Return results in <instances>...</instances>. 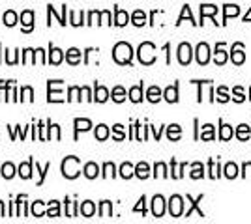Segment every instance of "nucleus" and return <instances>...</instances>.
I'll list each match as a JSON object with an SVG mask.
<instances>
[{
  "instance_id": "1",
  "label": "nucleus",
  "mask_w": 251,
  "mask_h": 224,
  "mask_svg": "<svg viewBox=\"0 0 251 224\" xmlns=\"http://www.w3.org/2000/svg\"><path fill=\"white\" fill-rule=\"evenodd\" d=\"M81 174V161L79 157L70 155L62 161V176L68 177V179H75V177Z\"/></svg>"
},
{
  "instance_id": "2",
  "label": "nucleus",
  "mask_w": 251,
  "mask_h": 224,
  "mask_svg": "<svg viewBox=\"0 0 251 224\" xmlns=\"http://www.w3.org/2000/svg\"><path fill=\"white\" fill-rule=\"evenodd\" d=\"M132 56H133V49L130 43H126V41H120V43H116L115 45V49H113V58H115V62L116 64H130L132 62Z\"/></svg>"
},
{
  "instance_id": "3",
  "label": "nucleus",
  "mask_w": 251,
  "mask_h": 224,
  "mask_svg": "<svg viewBox=\"0 0 251 224\" xmlns=\"http://www.w3.org/2000/svg\"><path fill=\"white\" fill-rule=\"evenodd\" d=\"M137 56H139V62L144 64V66H150V64H154L155 62V47L154 43H150V41H144L141 43V47H139V52H137Z\"/></svg>"
},
{
  "instance_id": "4",
  "label": "nucleus",
  "mask_w": 251,
  "mask_h": 224,
  "mask_svg": "<svg viewBox=\"0 0 251 224\" xmlns=\"http://www.w3.org/2000/svg\"><path fill=\"white\" fill-rule=\"evenodd\" d=\"M47 101L49 103H62V81H49L47 83Z\"/></svg>"
},
{
  "instance_id": "5",
  "label": "nucleus",
  "mask_w": 251,
  "mask_h": 224,
  "mask_svg": "<svg viewBox=\"0 0 251 224\" xmlns=\"http://www.w3.org/2000/svg\"><path fill=\"white\" fill-rule=\"evenodd\" d=\"M169 211H171L173 217H180V215L184 213V202H182V196H178V194L171 196V200H169Z\"/></svg>"
},
{
  "instance_id": "6",
  "label": "nucleus",
  "mask_w": 251,
  "mask_h": 224,
  "mask_svg": "<svg viewBox=\"0 0 251 224\" xmlns=\"http://www.w3.org/2000/svg\"><path fill=\"white\" fill-rule=\"evenodd\" d=\"M178 60L182 66H188L192 62V45L190 43H182L178 47Z\"/></svg>"
},
{
  "instance_id": "7",
  "label": "nucleus",
  "mask_w": 251,
  "mask_h": 224,
  "mask_svg": "<svg viewBox=\"0 0 251 224\" xmlns=\"http://www.w3.org/2000/svg\"><path fill=\"white\" fill-rule=\"evenodd\" d=\"M21 23H23V32H32V28H34V12L24 10L21 13Z\"/></svg>"
},
{
  "instance_id": "8",
  "label": "nucleus",
  "mask_w": 251,
  "mask_h": 224,
  "mask_svg": "<svg viewBox=\"0 0 251 224\" xmlns=\"http://www.w3.org/2000/svg\"><path fill=\"white\" fill-rule=\"evenodd\" d=\"M208 60H210V49H208L206 43H199V47H197V62L201 66H206Z\"/></svg>"
},
{
  "instance_id": "9",
  "label": "nucleus",
  "mask_w": 251,
  "mask_h": 224,
  "mask_svg": "<svg viewBox=\"0 0 251 224\" xmlns=\"http://www.w3.org/2000/svg\"><path fill=\"white\" fill-rule=\"evenodd\" d=\"M152 213H154V217H163V213H165V200H163V196H154V200H152Z\"/></svg>"
},
{
  "instance_id": "10",
  "label": "nucleus",
  "mask_w": 251,
  "mask_h": 224,
  "mask_svg": "<svg viewBox=\"0 0 251 224\" xmlns=\"http://www.w3.org/2000/svg\"><path fill=\"white\" fill-rule=\"evenodd\" d=\"M231 58L234 64H244V60H246V54H244V45L242 43H236L234 47H232V52H231Z\"/></svg>"
},
{
  "instance_id": "11",
  "label": "nucleus",
  "mask_w": 251,
  "mask_h": 224,
  "mask_svg": "<svg viewBox=\"0 0 251 224\" xmlns=\"http://www.w3.org/2000/svg\"><path fill=\"white\" fill-rule=\"evenodd\" d=\"M66 60H68V64H72V66L81 64V51L75 47H72L70 51H66Z\"/></svg>"
},
{
  "instance_id": "12",
  "label": "nucleus",
  "mask_w": 251,
  "mask_h": 224,
  "mask_svg": "<svg viewBox=\"0 0 251 224\" xmlns=\"http://www.w3.org/2000/svg\"><path fill=\"white\" fill-rule=\"evenodd\" d=\"M32 165H34V159H28L26 163H21V166H19V176L23 177V179H30V176H32Z\"/></svg>"
},
{
  "instance_id": "13",
  "label": "nucleus",
  "mask_w": 251,
  "mask_h": 224,
  "mask_svg": "<svg viewBox=\"0 0 251 224\" xmlns=\"http://www.w3.org/2000/svg\"><path fill=\"white\" fill-rule=\"evenodd\" d=\"M94 99H96L97 103H105L109 99V90L105 86H99L96 84V90H94Z\"/></svg>"
},
{
  "instance_id": "14",
  "label": "nucleus",
  "mask_w": 251,
  "mask_h": 224,
  "mask_svg": "<svg viewBox=\"0 0 251 224\" xmlns=\"http://www.w3.org/2000/svg\"><path fill=\"white\" fill-rule=\"evenodd\" d=\"M130 99H132L133 103H141L143 101V83L130 88Z\"/></svg>"
},
{
  "instance_id": "15",
  "label": "nucleus",
  "mask_w": 251,
  "mask_h": 224,
  "mask_svg": "<svg viewBox=\"0 0 251 224\" xmlns=\"http://www.w3.org/2000/svg\"><path fill=\"white\" fill-rule=\"evenodd\" d=\"M49 52H51V54H49L47 60L51 62V64H53V66H58L60 62H62V58H64V52H62L60 49L53 47V45H51V51H49Z\"/></svg>"
},
{
  "instance_id": "16",
  "label": "nucleus",
  "mask_w": 251,
  "mask_h": 224,
  "mask_svg": "<svg viewBox=\"0 0 251 224\" xmlns=\"http://www.w3.org/2000/svg\"><path fill=\"white\" fill-rule=\"evenodd\" d=\"M128 21H130V15L124 12V10H115V24L116 26H126L128 24Z\"/></svg>"
},
{
  "instance_id": "17",
  "label": "nucleus",
  "mask_w": 251,
  "mask_h": 224,
  "mask_svg": "<svg viewBox=\"0 0 251 224\" xmlns=\"http://www.w3.org/2000/svg\"><path fill=\"white\" fill-rule=\"evenodd\" d=\"M79 211H81V215H83V217H92V215L96 213V206H94V202L86 200V202H83V204H81Z\"/></svg>"
},
{
  "instance_id": "18",
  "label": "nucleus",
  "mask_w": 251,
  "mask_h": 224,
  "mask_svg": "<svg viewBox=\"0 0 251 224\" xmlns=\"http://www.w3.org/2000/svg\"><path fill=\"white\" fill-rule=\"evenodd\" d=\"M73 125H75V137H77V133L79 131H88L90 127H92V121L86 118H77L75 121H73Z\"/></svg>"
},
{
  "instance_id": "19",
  "label": "nucleus",
  "mask_w": 251,
  "mask_h": 224,
  "mask_svg": "<svg viewBox=\"0 0 251 224\" xmlns=\"http://www.w3.org/2000/svg\"><path fill=\"white\" fill-rule=\"evenodd\" d=\"M163 97L167 99L169 103H176L178 101V84L169 86L167 90H165V94H163Z\"/></svg>"
},
{
  "instance_id": "20",
  "label": "nucleus",
  "mask_w": 251,
  "mask_h": 224,
  "mask_svg": "<svg viewBox=\"0 0 251 224\" xmlns=\"http://www.w3.org/2000/svg\"><path fill=\"white\" fill-rule=\"evenodd\" d=\"M2 24H6V26H15V24H17V13L13 12V10H8V12L2 15Z\"/></svg>"
},
{
  "instance_id": "21",
  "label": "nucleus",
  "mask_w": 251,
  "mask_h": 224,
  "mask_svg": "<svg viewBox=\"0 0 251 224\" xmlns=\"http://www.w3.org/2000/svg\"><path fill=\"white\" fill-rule=\"evenodd\" d=\"M97 174H99V166L96 163H86L84 165V176L88 177V179H94Z\"/></svg>"
},
{
  "instance_id": "22",
  "label": "nucleus",
  "mask_w": 251,
  "mask_h": 224,
  "mask_svg": "<svg viewBox=\"0 0 251 224\" xmlns=\"http://www.w3.org/2000/svg\"><path fill=\"white\" fill-rule=\"evenodd\" d=\"M188 200L192 202V206H190V209H188V211H186V217H190V215H192L193 211H197V213H199V217H204V213L201 211V209H199V202L203 200V194H201V196H199V198H197V200H193L192 196H188Z\"/></svg>"
},
{
  "instance_id": "23",
  "label": "nucleus",
  "mask_w": 251,
  "mask_h": 224,
  "mask_svg": "<svg viewBox=\"0 0 251 224\" xmlns=\"http://www.w3.org/2000/svg\"><path fill=\"white\" fill-rule=\"evenodd\" d=\"M167 137H169V140H178L180 137H182V129H180V125H176V123L169 125V127H167Z\"/></svg>"
},
{
  "instance_id": "24",
  "label": "nucleus",
  "mask_w": 251,
  "mask_h": 224,
  "mask_svg": "<svg viewBox=\"0 0 251 224\" xmlns=\"http://www.w3.org/2000/svg\"><path fill=\"white\" fill-rule=\"evenodd\" d=\"M135 176L141 177V179H146V177L150 176V168L146 163H139V165L135 166Z\"/></svg>"
},
{
  "instance_id": "25",
  "label": "nucleus",
  "mask_w": 251,
  "mask_h": 224,
  "mask_svg": "<svg viewBox=\"0 0 251 224\" xmlns=\"http://www.w3.org/2000/svg\"><path fill=\"white\" fill-rule=\"evenodd\" d=\"M146 97H148V101H150V103H157V101L161 99V90H159L157 86H150Z\"/></svg>"
},
{
  "instance_id": "26",
  "label": "nucleus",
  "mask_w": 251,
  "mask_h": 224,
  "mask_svg": "<svg viewBox=\"0 0 251 224\" xmlns=\"http://www.w3.org/2000/svg\"><path fill=\"white\" fill-rule=\"evenodd\" d=\"M120 176L124 177V179H130L132 176H135V166L130 165V163H124V165L120 166Z\"/></svg>"
},
{
  "instance_id": "27",
  "label": "nucleus",
  "mask_w": 251,
  "mask_h": 224,
  "mask_svg": "<svg viewBox=\"0 0 251 224\" xmlns=\"http://www.w3.org/2000/svg\"><path fill=\"white\" fill-rule=\"evenodd\" d=\"M113 215V204L109 200H103L101 204H99V217H111Z\"/></svg>"
},
{
  "instance_id": "28",
  "label": "nucleus",
  "mask_w": 251,
  "mask_h": 224,
  "mask_svg": "<svg viewBox=\"0 0 251 224\" xmlns=\"http://www.w3.org/2000/svg\"><path fill=\"white\" fill-rule=\"evenodd\" d=\"M215 13H217V8H215L214 4H203V6H201V19H203V21L206 15H208V17H214Z\"/></svg>"
},
{
  "instance_id": "29",
  "label": "nucleus",
  "mask_w": 251,
  "mask_h": 224,
  "mask_svg": "<svg viewBox=\"0 0 251 224\" xmlns=\"http://www.w3.org/2000/svg\"><path fill=\"white\" fill-rule=\"evenodd\" d=\"M132 23L135 24V26H143V24L146 23V13H144L143 10H137V12H133Z\"/></svg>"
},
{
  "instance_id": "30",
  "label": "nucleus",
  "mask_w": 251,
  "mask_h": 224,
  "mask_svg": "<svg viewBox=\"0 0 251 224\" xmlns=\"http://www.w3.org/2000/svg\"><path fill=\"white\" fill-rule=\"evenodd\" d=\"M215 64L217 66H223L225 62H227V52L223 51V45H217V49H215Z\"/></svg>"
},
{
  "instance_id": "31",
  "label": "nucleus",
  "mask_w": 251,
  "mask_h": 224,
  "mask_svg": "<svg viewBox=\"0 0 251 224\" xmlns=\"http://www.w3.org/2000/svg\"><path fill=\"white\" fill-rule=\"evenodd\" d=\"M113 101H116V103H122L124 99H126V90L122 88V86H115L113 88Z\"/></svg>"
},
{
  "instance_id": "32",
  "label": "nucleus",
  "mask_w": 251,
  "mask_h": 224,
  "mask_svg": "<svg viewBox=\"0 0 251 224\" xmlns=\"http://www.w3.org/2000/svg\"><path fill=\"white\" fill-rule=\"evenodd\" d=\"M238 13H240V8H238V6L227 4V6H225V10H223V15H225V17H223V21H227L229 17H236Z\"/></svg>"
},
{
  "instance_id": "33",
  "label": "nucleus",
  "mask_w": 251,
  "mask_h": 224,
  "mask_svg": "<svg viewBox=\"0 0 251 224\" xmlns=\"http://www.w3.org/2000/svg\"><path fill=\"white\" fill-rule=\"evenodd\" d=\"M199 138H203V140H214V125H210V123H206L203 127V133H201V137Z\"/></svg>"
},
{
  "instance_id": "34",
  "label": "nucleus",
  "mask_w": 251,
  "mask_h": 224,
  "mask_svg": "<svg viewBox=\"0 0 251 224\" xmlns=\"http://www.w3.org/2000/svg\"><path fill=\"white\" fill-rule=\"evenodd\" d=\"M0 174L6 177V179H12L15 176V166L12 163H6V165L2 166V170H0Z\"/></svg>"
},
{
  "instance_id": "35",
  "label": "nucleus",
  "mask_w": 251,
  "mask_h": 224,
  "mask_svg": "<svg viewBox=\"0 0 251 224\" xmlns=\"http://www.w3.org/2000/svg\"><path fill=\"white\" fill-rule=\"evenodd\" d=\"M250 125H246V123H242L238 125V131H236V137H238L240 140H248L250 138Z\"/></svg>"
},
{
  "instance_id": "36",
  "label": "nucleus",
  "mask_w": 251,
  "mask_h": 224,
  "mask_svg": "<svg viewBox=\"0 0 251 224\" xmlns=\"http://www.w3.org/2000/svg\"><path fill=\"white\" fill-rule=\"evenodd\" d=\"M232 135H234V131H232L231 125H221V129H219V138H221V140L232 138Z\"/></svg>"
},
{
  "instance_id": "37",
  "label": "nucleus",
  "mask_w": 251,
  "mask_h": 224,
  "mask_svg": "<svg viewBox=\"0 0 251 224\" xmlns=\"http://www.w3.org/2000/svg\"><path fill=\"white\" fill-rule=\"evenodd\" d=\"M107 137H109V127L107 125H97L96 127V138L97 140H107Z\"/></svg>"
},
{
  "instance_id": "38",
  "label": "nucleus",
  "mask_w": 251,
  "mask_h": 224,
  "mask_svg": "<svg viewBox=\"0 0 251 224\" xmlns=\"http://www.w3.org/2000/svg\"><path fill=\"white\" fill-rule=\"evenodd\" d=\"M47 215H49V217H58V215H60V206H58V202H57V200L49 202Z\"/></svg>"
},
{
  "instance_id": "39",
  "label": "nucleus",
  "mask_w": 251,
  "mask_h": 224,
  "mask_svg": "<svg viewBox=\"0 0 251 224\" xmlns=\"http://www.w3.org/2000/svg\"><path fill=\"white\" fill-rule=\"evenodd\" d=\"M83 15L84 13L81 12H70V23L73 24V26H79V24H84L83 23Z\"/></svg>"
},
{
  "instance_id": "40",
  "label": "nucleus",
  "mask_w": 251,
  "mask_h": 224,
  "mask_svg": "<svg viewBox=\"0 0 251 224\" xmlns=\"http://www.w3.org/2000/svg\"><path fill=\"white\" fill-rule=\"evenodd\" d=\"M32 215L34 217H43L45 215V209H43V202L36 200L32 204Z\"/></svg>"
},
{
  "instance_id": "41",
  "label": "nucleus",
  "mask_w": 251,
  "mask_h": 224,
  "mask_svg": "<svg viewBox=\"0 0 251 224\" xmlns=\"http://www.w3.org/2000/svg\"><path fill=\"white\" fill-rule=\"evenodd\" d=\"M36 64V54H34V51L32 49H24L23 51V64Z\"/></svg>"
},
{
  "instance_id": "42",
  "label": "nucleus",
  "mask_w": 251,
  "mask_h": 224,
  "mask_svg": "<svg viewBox=\"0 0 251 224\" xmlns=\"http://www.w3.org/2000/svg\"><path fill=\"white\" fill-rule=\"evenodd\" d=\"M21 101H34V90L30 86H24L21 90Z\"/></svg>"
},
{
  "instance_id": "43",
  "label": "nucleus",
  "mask_w": 251,
  "mask_h": 224,
  "mask_svg": "<svg viewBox=\"0 0 251 224\" xmlns=\"http://www.w3.org/2000/svg\"><path fill=\"white\" fill-rule=\"evenodd\" d=\"M81 94H83V92H81V88H79V86H72V88H70V92H68V95H70V97H68V101H81V97H79Z\"/></svg>"
},
{
  "instance_id": "44",
  "label": "nucleus",
  "mask_w": 251,
  "mask_h": 224,
  "mask_svg": "<svg viewBox=\"0 0 251 224\" xmlns=\"http://www.w3.org/2000/svg\"><path fill=\"white\" fill-rule=\"evenodd\" d=\"M225 176H227L229 179L236 177V176H238V166L234 165V163H229V165L225 166Z\"/></svg>"
},
{
  "instance_id": "45",
  "label": "nucleus",
  "mask_w": 251,
  "mask_h": 224,
  "mask_svg": "<svg viewBox=\"0 0 251 224\" xmlns=\"http://www.w3.org/2000/svg\"><path fill=\"white\" fill-rule=\"evenodd\" d=\"M192 168H193V172H192V177H193V179H199V177L204 176V172H203L204 166L201 165V163H193Z\"/></svg>"
},
{
  "instance_id": "46",
  "label": "nucleus",
  "mask_w": 251,
  "mask_h": 224,
  "mask_svg": "<svg viewBox=\"0 0 251 224\" xmlns=\"http://www.w3.org/2000/svg\"><path fill=\"white\" fill-rule=\"evenodd\" d=\"M154 176L155 177H167V166L163 165V163H157L154 166Z\"/></svg>"
},
{
  "instance_id": "47",
  "label": "nucleus",
  "mask_w": 251,
  "mask_h": 224,
  "mask_svg": "<svg viewBox=\"0 0 251 224\" xmlns=\"http://www.w3.org/2000/svg\"><path fill=\"white\" fill-rule=\"evenodd\" d=\"M49 168H51V163H47L43 168H39V165L36 163V172L39 174V181H38V185H41V183H43V179H45V174L49 172Z\"/></svg>"
},
{
  "instance_id": "48",
  "label": "nucleus",
  "mask_w": 251,
  "mask_h": 224,
  "mask_svg": "<svg viewBox=\"0 0 251 224\" xmlns=\"http://www.w3.org/2000/svg\"><path fill=\"white\" fill-rule=\"evenodd\" d=\"M113 131H115V140H124L126 138V133H124V125H120V123H116L115 127H113Z\"/></svg>"
},
{
  "instance_id": "49",
  "label": "nucleus",
  "mask_w": 251,
  "mask_h": 224,
  "mask_svg": "<svg viewBox=\"0 0 251 224\" xmlns=\"http://www.w3.org/2000/svg\"><path fill=\"white\" fill-rule=\"evenodd\" d=\"M184 19H190V21L193 23V15H192V10H190V6H184V8H182V15H180V19H178V23H176V24H180L182 21H184Z\"/></svg>"
},
{
  "instance_id": "50",
  "label": "nucleus",
  "mask_w": 251,
  "mask_h": 224,
  "mask_svg": "<svg viewBox=\"0 0 251 224\" xmlns=\"http://www.w3.org/2000/svg\"><path fill=\"white\" fill-rule=\"evenodd\" d=\"M66 204H68V211H66V215L68 217H77V202H70V200H64Z\"/></svg>"
},
{
  "instance_id": "51",
  "label": "nucleus",
  "mask_w": 251,
  "mask_h": 224,
  "mask_svg": "<svg viewBox=\"0 0 251 224\" xmlns=\"http://www.w3.org/2000/svg\"><path fill=\"white\" fill-rule=\"evenodd\" d=\"M115 165L113 163H105L103 165V177H115Z\"/></svg>"
},
{
  "instance_id": "52",
  "label": "nucleus",
  "mask_w": 251,
  "mask_h": 224,
  "mask_svg": "<svg viewBox=\"0 0 251 224\" xmlns=\"http://www.w3.org/2000/svg\"><path fill=\"white\" fill-rule=\"evenodd\" d=\"M99 17H101V12H90L86 24H99Z\"/></svg>"
},
{
  "instance_id": "53",
  "label": "nucleus",
  "mask_w": 251,
  "mask_h": 224,
  "mask_svg": "<svg viewBox=\"0 0 251 224\" xmlns=\"http://www.w3.org/2000/svg\"><path fill=\"white\" fill-rule=\"evenodd\" d=\"M217 101H221V103H225V101H229L227 88H225V86H221V88H217Z\"/></svg>"
},
{
  "instance_id": "54",
  "label": "nucleus",
  "mask_w": 251,
  "mask_h": 224,
  "mask_svg": "<svg viewBox=\"0 0 251 224\" xmlns=\"http://www.w3.org/2000/svg\"><path fill=\"white\" fill-rule=\"evenodd\" d=\"M8 52V64L13 66V64H17V52L19 51H6Z\"/></svg>"
},
{
  "instance_id": "55",
  "label": "nucleus",
  "mask_w": 251,
  "mask_h": 224,
  "mask_svg": "<svg viewBox=\"0 0 251 224\" xmlns=\"http://www.w3.org/2000/svg\"><path fill=\"white\" fill-rule=\"evenodd\" d=\"M232 94H234V99H236L238 103H242V101L246 99V97H244V90H242L240 86H236V88H234V92H232Z\"/></svg>"
},
{
  "instance_id": "56",
  "label": "nucleus",
  "mask_w": 251,
  "mask_h": 224,
  "mask_svg": "<svg viewBox=\"0 0 251 224\" xmlns=\"http://www.w3.org/2000/svg\"><path fill=\"white\" fill-rule=\"evenodd\" d=\"M17 90H15V86H13V83L10 84V88H8V101H17Z\"/></svg>"
},
{
  "instance_id": "57",
  "label": "nucleus",
  "mask_w": 251,
  "mask_h": 224,
  "mask_svg": "<svg viewBox=\"0 0 251 224\" xmlns=\"http://www.w3.org/2000/svg\"><path fill=\"white\" fill-rule=\"evenodd\" d=\"M99 24H111V12H101Z\"/></svg>"
},
{
  "instance_id": "58",
  "label": "nucleus",
  "mask_w": 251,
  "mask_h": 224,
  "mask_svg": "<svg viewBox=\"0 0 251 224\" xmlns=\"http://www.w3.org/2000/svg\"><path fill=\"white\" fill-rule=\"evenodd\" d=\"M144 202H146V198L144 196H141V200H139V204L133 207V211H141V213H146V207H144Z\"/></svg>"
},
{
  "instance_id": "59",
  "label": "nucleus",
  "mask_w": 251,
  "mask_h": 224,
  "mask_svg": "<svg viewBox=\"0 0 251 224\" xmlns=\"http://www.w3.org/2000/svg\"><path fill=\"white\" fill-rule=\"evenodd\" d=\"M217 176H219V174H217V165H215V161H210V177L215 179Z\"/></svg>"
},
{
  "instance_id": "60",
  "label": "nucleus",
  "mask_w": 251,
  "mask_h": 224,
  "mask_svg": "<svg viewBox=\"0 0 251 224\" xmlns=\"http://www.w3.org/2000/svg\"><path fill=\"white\" fill-rule=\"evenodd\" d=\"M81 92H83V95H84V99H86V101H94V97H92V92H90L86 86H83V88H81Z\"/></svg>"
},
{
  "instance_id": "61",
  "label": "nucleus",
  "mask_w": 251,
  "mask_h": 224,
  "mask_svg": "<svg viewBox=\"0 0 251 224\" xmlns=\"http://www.w3.org/2000/svg\"><path fill=\"white\" fill-rule=\"evenodd\" d=\"M62 26H66V4L62 6Z\"/></svg>"
},
{
  "instance_id": "62",
  "label": "nucleus",
  "mask_w": 251,
  "mask_h": 224,
  "mask_svg": "<svg viewBox=\"0 0 251 224\" xmlns=\"http://www.w3.org/2000/svg\"><path fill=\"white\" fill-rule=\"evenodd\" d=\"M244 172H246V174L250 172V176H251V163H246V165H244ZM246 174H244V176H246Z\"/></svg>"
},
{
  "instance_id": "63",
  "label": "nucleus",
  "mask_w": 251,
  "mask_h": 224,
  "mask_svg": "<svg viewBox=\"0 0 251 224\" xmlns=\"http://www.w3.org/2000/svg\"><path fill=\"white\" fill-rule=\"evenodd\" d=\"M244 21H246V23H251V10H250V12H248V15L244 17Z\"/></svg>"
},
{
  "instance_id": "64",
  "label": "nucleus",
  "mask_w": 251,
  "mask_h": 224,
  "mask_svg": "<svg viewBox=\"0 0 251 224\" xmlns=\"http://www.w3.org/2000/svg\"><path fill=\"white\" fill-rule=\"evenodd\" d=\"M0 217H4V202H0Z\"/></svg>"
}]
</instances>
